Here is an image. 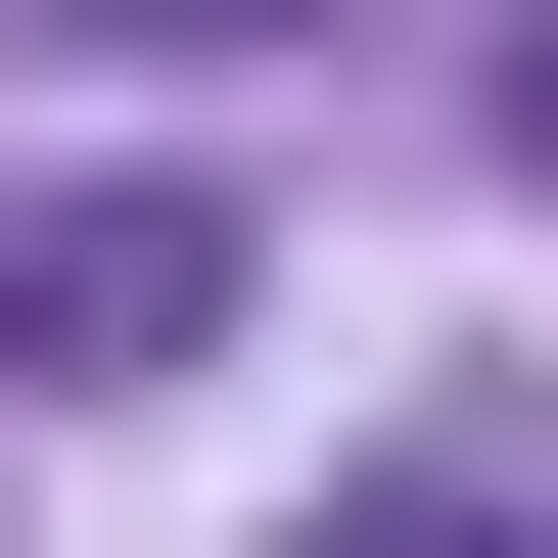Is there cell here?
<instances>
[{"instance_id": "obj_1", "label": "cell", "mask_w": 558, "mask_h": 558, "mask_svg": "<svg viewBox=\"0 0 558 558\" xmlns=\"http://www.w3.org/2000/svg\"><path fill=\"white\" fill-rule=\"evenodd\" d=\"M0 373H233V233L186 186H0Z\"/></svg>"}, {"instance_id": "obj_2", "label": "cell", "mask_w": 558, "mask_h": 558, "mask_svg": "<svg viewBox=\"0 0 558 558\" xmlns=\"http://www.w3.org/2000/svg\"><path fill=\"white\" fill-rule=\"evenodd\" d=\"M326 558H558V418H465V465H373Z\"/></svg>"}, {"instance_id": "obj_3", "label": "cell", "mask_w": 558, "mask_h": 558, "mask_svg": "<svg viewBox=\"0 0 558 558\" xmlns=\"http://www.w3.org/2000/svg\"><path fill=\"white\" fill-rule=\"evenodd\" d=\"M512 186H558V47H512Z\"/></svg>"}]
</instances>
